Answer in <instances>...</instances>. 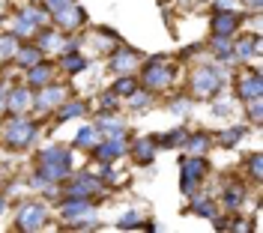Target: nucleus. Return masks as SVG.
Instances as JSON below:
<instances>
[{"label": "nucleus", "mask_w": 263, "mask_h": 233, "mask_svg": "<svg viewBox=\"0 0 263 233\" xmlns=\"http://www.w3.org/2000/svg\"><path fill=\"white\" fill-rule=\"evenodd\" d=\"M126 150H129V147H126V138L120 134V138H108V141L96 144V147H93V156H96L99 162H114V159H120Z\"/></svg>", "instance_id": "6"}, {"label": "nucleus", "mask_w": 263, "mask_h": 233, "mask_svg": "<svg viewBox=\"0 0 263 233\" xmlns=\"http://www.w3.org/2000/svg\"><path fill=\"white\" fill-rule=\"evenodd\" d=\"M239 0H215V9H228V12H236Z\"/></svg>", "instance_id": "39"}, {"label": "nucleus", "mask_w": 263, "mask_h": 233, "mask_svg": "<svg viewBox=\"0 0 263 233\" xmlns=\"http://www.w3.org/2000/svg\"><path fill=\"white\" fill-rule=\"evenodd\" d=\"M174 81V66L164 60V57H153L144 69V84H147V90H162L167 84Z\"/></svg>", "instance_id": "3"}, {"label": "nucleus", "mask_w": 263, "mask_h": 233, "mask_svg": "<svg viewBox=\"0 0 263 233\" xmlns=\"http://www.w3.org/2000/svg\"><path fill=\"white\" fill-rule=\"evenodd\" d=\"M224 87V72L218 66H200L192 75V90L197 96H215Z\"/></svg>", "instance_id": "1"}, {"label": "nucleus", "mask_w": 263, "mask_h": 233, "mask_svg": "<svg viewBox=\"0 0 263 233\" xmlns=\"http://www.w3.org/2000/svg\"><path fill=\"white\" fill-rule=\"evenodd\" d=\"M239 27V15L236 12H228V9H218L213 18V30L215 36H233V30Z\"/></svg>", "instance_id": "10"}, {"label": "nucleus", "mask_w": 263, "mask_h": 233, "mask_svg": "<svg viewBox=\"0 0 263 233\" xmlns=\"http://www.w3.org/2000/svg\"><path fill=\"white\" fill-rule=\"evenodd\" d=\"M102 108H105V111H117V105H120V96H117L114 90H111V93H105V96H102Z\"/></svg>", "instance_id": "36"}, {"label": "nucleus", "mask_w": 263, "mask_h": 233, "mask_svg": "<svg viewBox=\"0 0 263 233\" xmlns=\"http://www.w3.org/2000/svg\"><path fill=\"white\" fill-rule=\"evenodd\" d=\"M3 209H6V198H0V212H3Z\"/></svg>", "instance_id": "45"}, {"label": "nucleus", "mask_w": 263, "mask_h": 233, "mask_svg": "<svg viewBox=\"0 0 263 233\" xmlns=\"http://www.w3.org/2000/svg\"><path fill=\"white\" fill-rule=\"evenodd\" d=\"M48 3V12H54V9H60V6H66L69 0H45Z\"/></svg>", "instance_id": "41"}, {"label": "nucleus", "mask_w": 263, "mask_h": 233, "mask_svg": "<svg viewBox=\"0 0 263 233\" xmlns=\"http://www.w3.org/2000/svg\"><path fill=\"white\" fill-rule=\"evenodd\" d=\"M96 132H105L108 138H120V134H123V123L108 120V116H99L96 120Z\"/></svg>", "instance_id": "21"}, {"label": "nucleus", "mask_w": 263, "mask_h": 233, "mask_svg": "<svg viewBox=\"0 0 263 233\" xmlns=\"http://www.w3.org/2000/svg\"><path fill=\"white\" fill-rule=\"evenodd\" d=\"M248 167H251V177H254V180H260V177H263V170H260V152H254V156L248 159Z\"/></svg>", "instance_id": "37"}, {"label": "nucleus", "mask_w": 263, "mask_h": 233, "mask_svg": "<svg viewBox=\"0 0 263 233\" xmlns=\"http://www.w3.org/2000/svg\"><path fill=\"white\" fill-rule=\"evenodd\" d=\"M27 81H30L33 87H45V84L51 81V66L39 60L36 66H30V72H27Z\"/></svg>", "instance_id": "19"}, {"label": "nucleus", "mask_w": 263, "mask_h": 233, "mask_svg": "<svg viewBox=\"0 0 263 233\" xmlns=\"http://www.w3.org/2000/svg\"><path fill=\"white\" fill-rule=\"evenodd\" d=\"M192 111V102L189 99H177V105H174V114H189Z\"/></svg>", "instance_id": "40"}, {"label": "nucleus", "mask_w": 263, "mask_h": 233, "mask_svg": "<svg viewBox=\"0 0 263 233\" xmlns=\"http://www.w3.org/2000/svg\"><path fill=\"white\" fill-rule=\"evenodd\" d=\"M129 99H132V108H135V111H144V108H149V96H147V93H138V90H135Z\"/></svg>", "instance_id": "35"}, {"label": "nucleus", "mask_w": 263, "mask_h": 233, "mask_svg": "<svg viewBox=\"0 0 263 233\" xmlns=\"http://www.w3.org/2000/svg\"><path fill=\"white\" fill-rule=\"evenodd\" d=\"M132 156H135L141 165L153 162V156H156V141H153V138H138V141L132 144Z\"/></svg>", "instance_id": "14"}, {"label": "nucleus", "mask_w": 263, "mask_h": 233, "mask_svg": "<svg viewBox=\"0 0 263 233\" xmlns=\"http://www.w3.org/2000/svg\"><path fill=\"white\" fill-rule=\"evenodd\" d=\"M213 51H215V57H230L228 36H215V39H213Z\"/></svg>", "instance_id": "31"}, {"label": "nucleus", "mask_w": 263, "mask_h": 233, "mask_svg": "<svg viewBox=\"0 0 263 233\" xmlns=\"http://www.w3.org/2000/svg\"><path fill=\"white\" fill-rule=\"evenodd\" d=\"M248 3V9H251V12H260V0H246Z\"/></svg>", "instance_id": "42"}, {"label": "nucleus", "mask_w": 263, "mask_h": 233, "mask_svg": "<svg viewBox=\"0 0 263 233\" xmlns=\"http://www.w3.org/2000/svg\"><path fill=\"white\" fill-rule=\"evenodd\" d=\"M6 108V93H3V84H0V111Z\"/></svg>", "instance_id": "43"}, {"label": "nucleus", "mask_w": 263, "mask_h": 233, "mask_svg": "<svg viewBox=\"0 0 263 233\" xmlns=\"http://www.w3.org/2000/svg\"><path fill=\"white\" fill-rule=\"evenodd\" d=\"M242 134H246V129H242V126H236V129H230V132H224L221 138H218V141H221V147H233V144H236V141H239Z\"/></svg>", "instance_id": "28"}, {"label": "nucleus", "mask_w": 263, "mask_h": 233, "mask_svg": "<svg viewBox=\"0 0 263 233\" xmlns=\"http://www.w3.org/2000/svg\"><path fill=\"white\" fill-rule=\"evenodd\" d=\"M206 147H210V138H206L203 132H197V134H192V138H189V150L195 152V156H203V152H206Z\"/></svg>", "instance_id": "24"}, {"label": "nucleus", "mask_w": 263, "mask_h": 233, "mask_svg": "<svg viewBox=\"0 0 263 233\" xmlns=\"http://www.w3.org/2000/svg\"><path fill=\"white\" fill-rule=\"evenodd\" d=\"M239 96L242 99H257V96H263V81H260V72H251V75H246L242 81H239Z\"/></svg>", "instance_id": "13"}, {"label": "nucleus", "mask_w": 263, "mask_h": 233, "mask_svg": "<svg viewBox=\"0 0 263 233\" xmlns=\"http://www.w3.org/2000/svg\"><path fill=\"white\" fill-rule=\"evenodd\" d=\"M156 144H162V147H177V144H182L185 141V132L182 129H177V132H167V134H159V138H153Z\"/></svg>", "instance_id": "25"}, {"label": "nucleus", "mask_w": 263, "mask_h": 233, "mask_svg": "<svg viewBox=\"0 0 263 233\" xmlns=\"http://www.w3.org/2000/svg\"><path fill=\"white\" fill-rule=\"evenodd\" d=\"M15 63L18 66H24V69H30L36 66L39 60H42V48H33V45H24V48H15Z\"/></svg>", "instance_id": "17"}, {"label": "nucleus", "mask_w": 263, "mask_h": 233, "mask_svg": "<svg viewBox=\"0 0 263 233\" xmlns=\"http://www.w3.org/2000/svg\"><path fill=\"white\" fill-rule=\"evenodd\" d=\"M138 63V57L132 54V51H117L114 54V60H111V66L117 69V72H129L132 66Z\"/></svg>", "instance_id": "22"}, {"label": "nucleus", "mask_w": 263, "mask_h": 233, "mask_svg": "<svg viewBox=\"0 0 263 233\" xmlns=\"http://www.w3.org/2000/svg\"><path fill=\"white\" fill-rule=\"evenodd\" d=\"M33 138H36V123L30 120H12L9 126H6V132H3V144L9 147V150H24L27 144H33Z\"/></svg>", "instance_id": "2"}, {"label": "nucleus", "mask_w": 263, "mask_h": 233, "mask_svg": "<svg viewBox=\"0 0 263 233\" xmlns=\"http://www.w3.org/2000/svg\"><path fill=\"white\" fill-rule=\"evenodd\" d=\"M48 221V209L42 203H27L18 212V230H39Z\"/></svg>", "instance_id": "4"}, {"label": "nucleus", "mask_w": 263, "mask_h": 233, "mask_svg": "<svg viewBox=\"0 0 263 233\" xmlns=\"http://www.w3.org/2000/svg\"><path fill=\"white\" fill-rule=\"evenodd\" d=\"M69 198H90L93 191H99V180L96 177H90V173H78L72 183H69Z\"/></svg>", "instance_id": "9"}, {"label": "nucleus", "mask_w": 263, "mask_h": 233, "mask_svg": "<svg viewBox=\"0 0 263 233\" xmlns=\"http://www.w3.org/2000/svg\"><path fill=\"white\" fill-rule=\"evenodd\" d=\"M30 105H33V93L27 87H15V90L6 96V108H9L12 114H24Z\"/></svg>", "instance_id": "11"}, {"label": "nucleus", "mask_w": 263, "mask_h": 233, "mask_svg": "<svg viewBox=\"0 0 263 233\" xmlns=\"http://www.w3.org/2000/svg\"><path fill=\"white\" fill-rule=\"evenodd\" d=\"M57 45H60L57 33H42V48H57Z\"/></svg>", "instance_id": "38"}, {"label": "nucleus", "mask_w": 263, "mask_h": 233, "mask_svg": "<svg viewBox=\"0 0 263 233\" xmlns=\"http://www.w3.org/2000/svg\"><path fill=\"white\" fill-rule=\"evenodd\" d=\"M51 18H54L60 27H66V30H75V27L84 21V12H81V6H75V3L69 0L66 6H60V9H54V12H51Z\"/></svg>", "instance_id": "8"}, {"label": "nucleus", "mask_w": 263, "mask_h": 233, "mask_svg": "<svg viewBox=\"0 0 263 233\" xmlns=\"http://www.w3.org/2000/svg\"><path fill=\"white\" fill-rule=\"evenodd\" d=\"M236 57H239V60H246V57H257V54H260V36L254 33V36H246V39H242V42H236Z\"/></svg>", "instance_id": "18"}, {"label": "nucleus", "mask_w": 263, "mask_h": 233, "mask_svg": "<svg viewBox=\"0 0 263 233\" xmlns=\"http://www.w3.org/2000/svg\"><path fill=\"white\" fill-rule=\"evenodd\" d=\"M39 162L42 165H72V156L63 147H45V150L39 152Z\"/></svg>", "instance_id": "15"}, {"label": "nucleus", "mask_w": 263, "mask_h": 233, "mask_svg": "<svg viewBox=\"0 0 263 233\" xmlns=\"http://www.w3.org/2000/svg\"><path fill=\"white\" fill-rule=\"evenodd\" d=\"M45 21V12H39V9H21L15 18V27H12V36H30L36 30V24H42Z\"/></svg>", "instance_id": "7"}, {"label": "nucleus", "mask_w": 263, "mask_h": 233, "mask_svg": "<svg viewBox=\"0 0 263 233\" xmlns=\"http://www.w3.org/2000/svg\"><path fill=\"white\" fill-rule=\"evenodd\" d=\"M15 36H3V39H0V57H12V54H15Z\"/></svg>", "instance_id": "34"}, {"label": "nucleus", "mask_w": 263, "mask_h": 233, "mask_svg": "<svg viewBox=\"0 0 263 233\" xmlns=\"http://www.w3.org/2000/svg\"><path fill=\"white\" fill-rule=\"evenodd\" d=\"M96 126H84L81 132L75 134V141H72V144H75V147H90V144H93V141H96Z\"/></svg>", "instance_id": "23"}, {"label": "nucleus", "mask_w": 263, "mask_h": 233, "mask_svg": "<svg viewBox=\"0 0 263 233\" xmlns=\"http://www.w3.org/2000/svg\"><path fill=\"white\" fill-rule=\"evenodd\" d=\"M248 111H251V123L260 126V114H263V96L257 99H248Z\"/></svg>", "instance_id": "30"}, {"label": "nucleus", "mask_w": 263, "mask_h": 233, "mask_svg": "<svg viewBox=\"0 0 263 233\" xmlns=\"http://www.w3.org/2000/svg\"><path fill=\"white\" fill-rule=\"evenodd\" d=\"M135 90H138V87H135V81H132L129 75H126V78H120V81L114 84V93H117V96H132Z\"/></svg>", "instance_id": "27"}, {"label": "nucleus", "mask_w": 263, "mask_h": 233, "mask_svg": "<svg viewBox=\"0 0 263 233\" xmlns=\"http://www.w3.org/2000/svg\"><path fill=\"white\" fill-rule=\"evenodd\" d=\"M3 9H6V0H0V18H3Z\"/></svg>", "instance_id": "44"}, {"label": "nucleus", "mask_w": 263, "mask_h": 233, "mask_svg": "<svg viewBox=\"0 0 263 233\" xmlns=\"http://www.w3.org/2000/svg\"><path fill=\"white\" fill-rule=\"evenodd\" d=\"M239 203H242V191H239V188H228V191H224V206H228V209H236Z\"/></svg>", "instance_id": "33"}, {"label": "nucleus", "mask_w": 263, "mask_h": 233, "mask_svg": "<svg viewBox=\"0 0 263 233\" xmlns=\"http://www.w3.org/2000/svg\"><path fill=\"white\" fill-rule=\"evenodd\" d=\"M63 66L69 69V72H81V69L87 66V60H84V57H78V54H75V57H72V54H66V57H63Z\"/></svg>", "instance_id": "32"}, {"label": "nucleus", "mask_w": 263, "mask_h": 233, "mask_svg": "<svg viewBox=\"0 0 263 233\" xmlns=\"http://www.w3.org/2000/svg\"><path fill=\"white\" fill-rule=\"evenodd\" d=\"M66 99V90L63 87H42V93H39V99H36V105H39V111H51V108H57V105H63Z\"/></svg>", "instance_id": "12"}, {"label": "nucleus", "mask_w": 263, "mask_h": 233, "mask_svg": "<svg viewBox=\"0 0 263 233\" xmlns=\"http://www.w3.org/2000/svg\"><path fill=\"white\" fill-rule=\"evenodd\" d=\"M60 212H63L66 221H72V218H78V216H87V212H90V200L87 198H69Z\"/></svg>", "instance_id": "16"}, {"label": "nucleus", "mask_w": 263, "mask_h": 233, "mask_svg": "<svg viewBox=\"0 0 263 233\" xmlns=\"http://www.w3.org/2000/svg\"><path fill=\"white\" fill-rule=\"evenodd\" d=\"M192 212H195V216H206V218L218 216V212H215V206H213V198H203V195L192 200Z\"/></svg>", "instance_id": "20"}, {"label": "nucleus", "mask_w": 263, "mask_h": 233, "mask_svg": "<svg viewBox=\"0 0 263 233\" xmlns=\"http://www.w3.org/2000/svg\"><path fill=\"white\" fill-rule=\"evenodd\" d=\"M87 111V105L84 102H66L63 108H60V120H72V116H81Z\"/></svg>", "instance_id": "26"}, {"label": "nucleus", "mask_w": 263, "mask_h": 233, "mask_svg": "<svg viewBox=\"0 0 263 233\" xmlns=\"http://www.w3.org/2000/svg\"><path fill=\"white\" fill-rule=\"evenodd\" d=\"M206 173V162L200 159V156H195V159H182V191L185 195H192V188H195V183Z\"/></svg>", "instance_id": "5"}, {"label": "nucleus", "mask_w": 263, "mask_h": 233, "mask_svg": "<svg viewBox=\"0 0 263 233\" xmlns=\"http://www.w3.org/2000/svg\"><path fill=\"white\" fill-rule=\"evenodd\" d=\"M141 212H126V216L120 218V224L117 227H149V224H141Z\"/></svg>", "instance_id": "29"}]
</instances>
